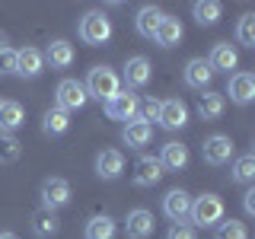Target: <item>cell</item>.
Listing matches in <instances>:
<instances>
[{
    "label": "cell",
    "mask_w": 255,
    "mask_h": 239,
    "mask_svg": "<svg viewBox=\"0 0 255 239\" xmlns=\"http://www.w3.org/2000/svg\"><path fill=\"white\" fill-rule=\"evenodd\" d=\"M83 90H86V96H93V99H99V102H109L112 96H115L118 90H122V80H118V74H115L112 67H106V64H99V67H93V70H90V77H86Z\"/></svg>",
    "instance_id": "6da1fadb"
},
{
    "label": "cell",
    "mask_w": 255,
    "mask_h": 239,
    "mask_svg": "<svg viewBox=\"0 0 255 239\" xmlns=\"http://www.w3.org/2000/svg\"><path fill=\"white\" fill-rule=\"evenodd\" d=\"M80 38H83L86 45H106L109 38H112V19L106 13H99V10H90L80 19Z\"/></svg>",
    "instance_id": "7a4b0ae2"
},
{
    "label": "cell",
    "mask_w": 255,
    "mask_h": 239,
    "mask_svg": "<svg viewBox=\"0 0 255 239\" xmlns=\"http://www.w3.org/2000/svg\"><path fill=\"white\" fill-rule=\"evenodd\" d=\"M191 223L195 227H214V223L223 220V201L217 195H201V198H191Z\"/></svg>",
    "instance_id": "3957f363"
},
{
    "label": "cell",
    "mask_w": 255,
    "mask_h": 239,
    "mask_svg": "<svg viewBox=\"0 0 255 239\" xmlns=\"http://www.w3.org/2000/svg\"><path fill=\"white\" fill-rule=\"evenodd\" d=\"M86 90H83V83H77V80H61L58 83V93H54V102L58 106L54 109H61V112H77V109H83L86 106Z\"/></svg>",
    "instance_id": "277c9868"
},
{
    "label": "cell",
    "mask_w": 255,
    "mask_h": 239,
    "mask_svg": "<svg viewBox=\"0 0 255 239\" xmlns=\"http://www.w3.org/2000/svg\"><path fill=\"white\" fill-rule=\"evenodd\" d=\"M137 96L131 90H118L112 99L106 102V115L115 118V121H131V118H137Z\"/></svg>",
    "instance_id": "5b68a950"
},
{
    "label": "cell",
    "mask_w": 255,
    "mask_h": 239,
    "mask_svg": "<svg viewBox=\"0 0 255 239\" xmlns=\"http://www.w3.org/2000/svg\"><path fill=\"white\" fill-rule=\"evenodd\" d=\"M156 121L163 124L166 131H179V127L188 124V106H185L182 99H166V102H159Z\"/></svg>",
    "instance_id": "8992f818"
},
{
    "label": "cell",
    "mask_w": 255,
    "mask_h": 239,
    "mask_svg": "<svg viewBox=\"0 0 255 239\" xmlns=\"http://www.w3.org/2000/svg\"><path fill=\"white\" fill-rule=\"evenodd\" d=\"M163 214L172 223H185L188 214H191V195H188V191H182V188H172L169 195L163 198Z\"/></svg>",
    "instance_id": "52a82bcc"
},
{
    "label": "cell",
    "mask_w": 255,
    "mask_h": 239,
    "mask_svg": "<svg viewBox=\"0 0 255 239\" xmlns=\"http://www.w3.org/2000/svg\"><path fill=\"white\" fill-rule=\"evenodd\" d=\"M233 159V140L227 134H214V137L204 140V163L211 166H223Z\"/></svg>",
    "instance_id": "ba28073f"
},
{
    "label": "cell",
    "mask_w": 255,
    "mask_h": 239,
    "mask_svg": "<svg viewBox=\"0 0 255 239\" xmlns=\"http://www.w3.org/2000/svg\"><path fill=\"white\" fill-rule=\"evenodd\" d=\"M70 201V182L67 179H45L42 185V204L48 207V211H54V207H64Z\"/></svg>",
    "instance_id": "9c48e42d"
},
{
    "label": "cell",
    "mask_w": 255,
    "mask_h": 239,
    "mask_svg": "<svg viewBox=\"0 0 255 239\" xmlns=\"http://www.w3.org/2000/svg\"><path fill=\"white\" fill-rule=\"evenodd\" d=\"M153 227H156L153 214L143 211V207L131 211V214H128V220H125V233H128V239H147V236H153Z\"/></svg>",
    "instance_id": "30bf717a"
},
{
    "label": "cell",
    "mask_w": 255,
    "mask_h": 239,
    "mask_svg": "<svg viewBox=\"0 0 255 239\" xmlns=\"http://www.w3.org/2000/svg\"><path fill=\"white\" fill-rule=\"evenodd\" d=\"M159 179H163V166H159V159H153V156H140L137 163H134V185L153 188Z\"/></svg>",
    "instance_id": "8fae6325"
},
{
    "label": "cell",
    "mask_w": 255,
    "mask_h": 239,
    "mask_svg": "<svg viewBox=\"0 0 255 239\" xmlns=\"http://www.w3.org/2000/svg\"><path fill=\"white\" fill-rule=\"evenodd\" d=\"M230 99L236 102V106H249V102L255 99V77L252 74H233L230 77V86H227Z\"/></svg>",
    "instance_id": "7c38bea8"
},
{
    "label": "cell",
    "mask_w": 255,
    "mask_h": 239,
    "mask_svg": "<svg viewBox=\"0 0 255 239\" xmlns=\"http://www.w3.org/2000/svg\"><path fill=\"white\" fill-rule=\"evenodd\" d=\"M125 172V156L122 150H102L99 156H96V175L99 179H118V175Z\"/></svg>",
    "instance_id": "4fadbf2b"
},
{
    "label": "cell",
    "mask_w": 255,
    "mask_h": 239,
    "mask_svg": "<svg viewBox=\"0 0 255 239\" xmlns=\"http://www.w3.org/2000/svg\"><path fill=\"white\" fill-rule=\"evenodd\" d=\"M150 137H153V127H150L147 121H140V118H131V121L125 124V131H122V140H125L131 150L147 147Z\"/></svg>",
    "instance_id": "5bb4252c"
},
{
    "label": "cell",
    "mask_w": 255,
    "mask_h": 239,
    "mask_svg": "<svg viewBox=\"0 0 255 239\" xmlns=\"http://www.w3.org/2000/svg\"><path fill=\"white\" fill-rule=\"evenodd\" d=\"M42 58H45L48 64H51V67L64 70V67H70V64H74L77 54H74V45H70V42H64V38H54V42L45 48V54H42Z\"/></svg>",
    "instance_id": "9a60e30c"
},
{
    "label": "cell",
    "mask_w": 255,
    "mask_h": 239,
    "mask_svg": "<svg viewBox=\"0 0 255 239\" xmlns=\"http://www.w3.org/2000/svg\"><path fill=\"white\" fill-rule=\"evenodd\" d=\"M182 35H185V29H182V22L175 19V16H163V19H159V26H156V32H153L156 45H163V48L179 45Z\"/></svg>",
    "instance_id": "2e32d148"
},
{
    "label": "cell",
    "mask_w": 255,
    "mask_h": 239,
    "mask_svg": "<svg viewBox=\"0 0 255 239\" xmlns=\"http://www.w3.org/2000/svg\"><path fill=\"white\" fill-rule=\"evenodd\" d=\"M42 67H45L42 51H35V48H19L16 51V74L19 77H38Z\"/></svg>",
    "instance_id": "e0dca14e"
},
{
    "label": "cell",
    "mask_w": 255,
    "mask_h": 239,
    "mask_svg": "<svg viewBox=\"0 0 255 239\" xmlns=\"http://www.w3.org/2000/svg\"><path fill=\"white\" fill-rule=\"evenodd\" d=\"M185 83L191 86V90H204L207 83L214 80V70H211V64H207L204 58H195V61H188L185 64Z\"/></svg>",
    "instance_id": "ac0fdd59"
},
{
    "label": "cell",
    "mask_w": 255,
    "mask_h": 239,
    "mask_svg": "<svg viewBox=\"0 0 255 239\" xmlns=\"http://www.w3.org/2000/svg\"><path fill=\"white\" fill-rule=\"evenodd\" d=\"M125 83L131 86V90H137V86H147L150 83V61L147 58H128L125 61Z\"/></svg>",
    "instance_id": "d6986e66"
},
{
    "label": "cell",
    "mask_w": 255,
    "mask_h": 239,
    "mask_svg": "<svg viewBox=\"0 0 255 239\" xmlns=\"http://www.w3.org/2000/svg\"><path fill=\"white\" fill-rule=\"evenodd\" d=\"M159 166H163V169H172V172L185 169L188 166V147L179 143V140H169L163 147V153H159Z\"/></svg>",
    "instance_id": "ffe728a7"
},
{
    "label": "cell",
    "mask_w": 255,
    "mask_h": 239,
    "mask_svg": "<svg viewBox=\"0 0 255 239\" xmlns=\"http://www.w3.org/2000/svg\"><path fill=\"white\" fill-rule=\"evenodd\" d=\"M26 121V112L19 102H0V134H13Z\"/></svg>",
    "instance_id": "44dd1931"
},
{
    "label": "cell",
    "mask_w": 255,
    "mask_h": 239,
    "mask_svg": "<svg viewBox=\"0 0 255 239\" xmlns=\"http://www.w3.org/2000/svg\"><path fill=\"white\" fill-rule=\"evenodd\" d=\"M163 10L159 6H153V3H147V6H140V13H137V19H134V26H137V32L143 38H153V32H156V26H159V19H163Z\"/></svg>",
    "instance_id": "7402d4cb"
},
{
    "label": "cell",
    "mask_w": 255,
    "mask_h": 239,
    "mask_svg": "<svg viewBox=\"0 0 255 239\" xmlns=\"http://www.w3.org/2000/svg\"><path fill=\"white\" fill-rule=\"evenodd\" d=\"M223 109H227V102H223L220 93H211V90H207V93L198 96V115H201L204 121H214V118H220Z\"/></svg>",
    "instance_id": "603a6c76"
},
{
    "label": "cell",
    "mask_w": 255,
    "mask_h": 239,
    "mask_svg": "<svg viewBox=\"0 0 255 239\" xmlns=\"http://www.w3.org/2000/svg\"><path fill=\"white\" fill-rule=\"evenodd\" d=\"M211 70H233L236 64H239V54H236V48L233 45H227V42H220V45H214V51H211Z\"/></svg>",
    "instance_id": "cb8c5ba5"
},
{
    "label": "cell",
    "mask_w": 255,
    "mask_h": 239,
    "mask_svg": "<svg viewBox=\"0 0 255 239\" xmlns=\"http://www.w3.org/2000/svg\"><path fill=\"white\" fill-rule=\"evenodd\" d=\"M58 227H61V220L54 217V211H48V207H42V211H35L32 214V233L35 236H54L58 233Z\"/></svg>",
    "instance_id": "d4e9b609"
},
{
    "label": "cell",
    "mask_w": 255,
    "mask_h": 239,
    "mask_svg": "<svg viewBox=\"0 0 255 239\" xmlns=\"http://www.w3.org/2000/svg\"><path fill=\"white\" fill-rule=\"evenodd\" d=\"M70 127V115L61 109H48L45 118H42V131L48 134V137H58V134H64Z\"/></svg>",
    "instance_id": "484cf974"
},
{
    "label": "cell",
    "mask_w": 255,
    "mask_h": 239,
    "mask_svg": "<svg viewBox=\"0 0 255 239\" xmlns=\"http://www.w3.org/2000/svg\"><path fill=\"white\" fill-rule=\"evenodd\" d=\"M112 236H115V220L109 214H96L86 223V239H112Z\"/></svg>",
    "instance_id": "4316f807"
},
{
    "label": "cell",
    "mask_w": 255,
    "mask_h": 239,
    "mask_svg": "<svg viewBox=\"0 0 255 239\" xmlns=\"http://www.w3.org/2000/svg\"><path fill=\"white\" fill-rule=\"evenodd\" d=\"M220 13H223V6L217 0H198L195 3V22L198 26H214L220 19Z\"/></svg>",
    "instance_id": "83f0119b"
},
{
    "label": "cell",
    "mask_w": 255,
    "mask_h": 239,
    "mask_svg": "<svg viewBox=\"0 0 255 239\" xmlns=\"http://www.w3.org/2000/svg\"><path fill=\"white\" fill-rule=\"evenodd\" d=\"M22 153V143L13 137V134H0V163H16Z\"/></svg>",
    "instance_id": "f1b7e54d"
},
{
    "label": "cell",
    "mask_w": 255,
    "mask_h": 239,
    "mask_svg": "<svg viewBox=\"0 0 255 239\" xmlns=\"http://www.w3.org/2000/svg\"><path fill=\"white\" fill-rule=\"evenodd\" d=\"M233 179H236V182H243V185H252V179H255V156H252V153H246V156H239V159H236V166H233Z\"/></svg>",
    "instance_id": "f546056e"
},
{
    "label": "cell",
    "mask_w": 255,
    "mask_h": 239,
    "mask_svg": "<svg viewBox=\"0 0 255 239\" xmlns=\"http://www.w3.org/2000/svg\"><path fill=\"white\" fill-rule=\"evenodd\" d=\"M236 38H239V45H243V48H255V16L252 13H246L243 19H239Z\"/></svg>",
    "instance_id": "4dcf8cb0"
},
{
    "label": "cell",
    "mask_w": 255,
    "mask_h": 239,
    "mask_svg": "<svg viewBox=\"0 0 255 239\" xmlns=\"http://www.w3.org/2000/svg\"><path fill=\"white\" fill-rule=\"evenodd\" d=\"M217 239H249V230H246V223H239V220H223Z\"/></svg>",
    "instance_id": "1f68e13d"
},
{
    "label": "cell",
    "mask_w": 255,
    "mask_h": 239,
    "mask_svg": "<svg viewBox=\"0 0 255 239\" xmlns=\"http://www.w3.org/2000/svg\"><path fill=\"white\" fill-rule=\"evenodd\" d=\"M156 115H159V99H143L137 102V118L140 121H156Z\"/></svg>",
    "instance_id": "d6a6232c"
},
{
    "label": "cell",
    "mask_w": 255,
    "mask_h": 239,
    "mask_svg": "<svg viewBox=\"0 0 255 239\" xmlns=\"http://www.w3.org/2000/svg\"><path fill=\"white\" fill-rule=\"evenodd\" d=\"M166 239H198V230L191 227V223H172Z\"/></svg>",
    "instance_id": "836d02e7"
},
{
    "label": "cell",
    "mask_w": 255,
    "mask_h": 239,
    "mask_svg": "<svg viewBox=\"0 0 255 239\" xmlns=\"http://www.w3.org/2000/svg\"><path fill=\"white\" fill-rule=\"evenodd\" d=\"M0 74H16V51H10V48L0 54Z\"/></svg>",
    "instance_id": "e575fe53"
},
{
    "label": "cell",
    "mask_w": 255,
    "mask_h": 239,
    "mask_svg": "<svg viewBox=\"0 0 255 239\" xmlns=\"http://www.w3.org/2000/svg\"><path fill=\"white\" fill-rule=\"evenodd\" d=\"M243 207H246V214H255V191L252 188L243 195Z\"/></svg>",
    "instance_id": "d590c367"
},
{
    "label": "cell",
    "mask_w": 255,
    "mask_h": 239,
    "mask_svg": "<svg viewBox=\"0 0 255 239\" xmlns=\"http://www.w3.org/2000/svg\"><path fill=\"white\" fill-rule=\"evenodd\" d=\"M3 51H6V35L0 32V54H3Z\"/></svg>",
    "instance_id": "8d00e7d4"
},
{
    "label": "cell",
    "mask_w": 255,
    "mask_h": 239,
    "mask_svg": "<svg viewBox=\"0 0 255 239\" xmlns=\"http://www.w3.org/2000/svg\"><path fill=\"white\" fill-rule=\"evenodd\" d=\"M0 239H19L16 233H0Z\"/></svg>",
    "instance_id": "74e56055"
}]
</instances>
